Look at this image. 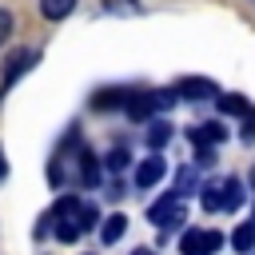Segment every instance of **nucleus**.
Returning a JSON list of instances; mask_svg holds the SVG:
<instances>
[{
	"mask_svg": "<svg viewBox=\"0 0 255 255\" xmlns=\"http://www.w3.org/2000/svg\"><path fill=\"white\" fill-rule=\"evenodd\" d=\"M52 223H56V239L72 243V239H80L84 231L96 227V207L84 203V199H76V195H64L56 203V211H52Z\"/></svg>",
	"mask_w": 255,
	"mask_h": 255,
	"instance_id": "obj_1",
	"label": "nucleus"
},
{
	"mask_svg": "<svg viewBox=\"0 0 255 255\" xmlns=\"http://www.w3.org/2000/svg\"><path fill=\"white\" fill-rule=\"evenodd\" d=\"M243 183L235 175H219V179H207L199 187V203L203 211H239L243 207Z\"/></svg>",
	"mask_w": 255,
	"mask_h": 255,
	"instance_id": "obj_2",
	"label": "nucleus"
},
{
	"mask_svg": "<svg viewBox=\"0 0 255 255\" xmlns=\"http://www.w3.org/2000/svg\"><path fill=\"white\" fill-rule=\"evenodd\" d=\"M219 247H223V235L219 231H203V227H191L179 239V255H215Z\"/></svg>",
	"mask_w": 255,
	"mask_h": 255,
	"instance_id": "obj_3",
	"label": "nucleus"
},
{
	"mask_svg": "<svg viewBox=\"0 0 255 255\" xmlns=\"http://www.w3.org/2000/svg\"><path fill=\"white\" fill-rule=\"evenodd\" d=\"M147 219H151L155 227H175V223H183V219H187V215H183V199H179L175 191H167L159 203L147 207Z\"/></svg>",
	"mask_w": 255,
	"mask_h": 255,
	"instance_id": "obj_4",
	"label": "nucleus"
},
{
	"mask_svg": "<svg viewBox=\"0 0 255 255\" xmlns=\"http://www.w3.org/2000/svg\"><path fill=\"white\" fill-rule=\"evenodd\" d=\"M175 92H179L183 100H207V96H219V88H215L211 80H203V76H187V80H179Z\"/></svg>",
	"mask_w": 255,
	"mask_h": 255,
	"instance_id": "obj_5",
	"label": "nucleus"
},
{
	"mask_svg": "<svg viewBox=\"0 0 255 255\" xmlns=\"http://www.w3.org/2000/svg\"><path fill=\"white\" fill-rule=\"evenodd\" d=\"M163 171H167L163 155H147V159L135 167V187H155V183L163 179Z\"/></svg>",
	"mask_w": 255,
	"mask_h": 255,
	"instance_id": "obj_6",
	"label": "nucleus"
},
{
	"mask_svg": "<svg viewBox=\"0 0 255 255\" xmlns=\"http://www.w3.org/2000/svg\"><path fill=\"white\" fill-rule=\"evenodd\" d=\"M187 135H191L195 143H219V139H227V128H223L219 120H211V124H195V128H187Z\"/></svg>",
	"mask_w": 255,
	"mask_h": 255,
	"instance_id": "obj_7",
	"label": "nucleus"
},
{
	"mask_svg": "<svg viewBox=\"0 0 255 255\" xmlns=\"http://www.w3.org/2000/svg\"><path fill=\"white\" fill-rule=\"evenodd\" d=\"M231 247H235V251H255V219L235 227V235H231Z\"/></svg>",
	"mask_w": 255,
	"mask_h": 255,
	"instance_id": "obj_8",
	"label": "nucleus"
},
{
	"mask_svg": "<svg viewBox=\"0 0 255 255\" xmlns=\"http://www.w3.org/2000/svg\"><path fill=\"white\" fill-rule=\"evenodd\" d=\"M191 191H199V179H195V167H179V171H175V195L183 199V195H191Z\"/></svg>",
	"mask_w": 255,
	"mask_h": 255,
	"instance_id": "obj_9",
	"label": "nucleus"
},
{
	"mask_svg": "<svg viewBox=\"0 0 255 255\" xmlns=\"http://www.w3.org/2000/svg\"><path fill=\"white\" fill-rule=\"evenodd\" d=\"M124 231H128V219H124V215H108L104 227H100V239H104V243H116Z\"/></svg>",
	"mask_w": 255,
	"mask_h": 255,
	"instance_id": "obj_10",
	"label": "nucleus"
},
{
	"mask_svg": "<svg viewBox=\"0 0 255 255\" xmlns=\"http://www.w3.org/2000/svg\"><path fill=\"white\" fill-rule=\"evenodd\" d=\"M128 100H131V92H120V88H112V92H100L92 104H96V108H128Z\"/></svg>",
	"mask_w": 255,
	"mask_h": 255,
	"instance_id": "obj_11",
	"label": "nucleus"
},
{
	"mask_svg": "<svg viewBox=\"0 0 255 255\" xmlns=\"http://www.w3.org/2000/svg\"><path fill=\"white\" fill-rule=\"evenodd\" d=\"M167 139H171V124H167V120H151V124H147V143H151V147H163Z\"/></svg>",
	"mask_w": 255,
	"mask_h": 255,
	"instance_id": "obj_12",
	"label": "nucleus"
},
{
	"mask_svg": "<svg viewBox=\"0 0 255 255\" xmlns=\"http://www.w3.org/2000/svg\"><path fill=\"white\" fill-rule=\"evenodd\" d=\"M72 8H76V0H40V12H44L48 20H64Z\"/></svg>",
	"mask_w": 255,
	"mask_h": 255,
	"instance_id": "obj_13",
	"label": "nucleus"
},
{
	"mask_svg": "<svg viewBox=\"0 0 255 255\" xmlns=\"http://www.w3.org/2000/svg\"><path fill=\"white\" fill-rule=\"evenodd\" d=\"M24 68H32V52H16V56L8 60V76H4V88H8V84H12V80L24 72Z\"/></svg>",
	"mask_w": 255,
	"mask_h": 255,
	"instance_id": "obj_14",
	"label": "nucleus"
},
{
	"mask_svg": "<svg viewBox=\"0 0 255 255\" xmlns=\"http://www.w3.org/2000/svg\"><path fill=\"white\" fill-rule=\"evenodd\" d=\"M219 108H223L227 116H243V112H247L251 104H247L243 96H235V92H227V96H219Z\"/></svg>",
	"mask_w": 255,
	"mask_h": 255,
	"instance_id": "obj_15",
	"label": "nucleus"
},
{
	"mask_svg": "<svg viewBox=\"0 0 255 255\" xmlns=\"http://www.w3.org/2000/svg\"><path fill=\"white\" fill-rule=\"evenodd\" d=\"M195 163L211 167V163H215V147H211V143H195Z\"/></svg>",
	"mask_w": 255,
	"mask_h": 255,
	"instance_id": "obj_16",
	"label": "nucleus"
},
{
	"mask_svg": "<svg viewBox=\"0 0 255 255\" xmlns=\"http://www.w3.org/2000/svg\"><path fill=\"white\" fill-rule=\"evenodd\" d=\"M128 159H131V155H128L124 147H116V151H108V167H112V171H124V167H128Z\"/></svg>",
	"mask_w": 255,
	"mask_h": 255,
	"instance_id": "obj_17",
	"label": "nucleus"
},
{
	"mask_svg": "<svg viewBox=\"0 0 255 255\" xmlns=\"http://www.w3.org/2000/svg\"><path fill=\"white\" fill-rule=\"evenodd\" d=\"M243 135H247V139H255V108H247V112H243Z\"/></svg>",
	"mask_w": 255,
	"mask_h": 255,
	"instance_id": "obj_18",
	"label": "nucleus"
},
{
	"mask_svg": "<svg viewBox=\"0 0 255 255\" xmlns=\"http://www.w3.org/2000/svg\"><path fill=\"white\" fill-rule=\"evenodd\" d=\"M8 36H12V16H8L4 8H0V44H4Z\"/></svg>",
	"mask_w": 255,
	"mask_h": 255,
	"instance_id": "obj_19",
	"label": "nucleus"
},
{
	"mask_svg": "<svg viewBox=\"0 0 255 255\" xmlns=\"http://www.w3.org/2000/svg\"><path fill=\"white\" fill-rule=\"evenodd\" d=\"M131 255H155V251H151V247H135Z\"/></svg>",
	"mask_w": 255,
	"mask_h": 255,
	"instance_id": "obj_20",
	"label": "nucleus"
},
{
	"mask_svg": "<svg viewBox=\"0 0 255 255\" xmlns=\"http://www.w3.org/2000/svg\"><path fill=\"white\" fill-rule=\"evenodd\" d=\"M0 179H4V159H0Z\"/></svg>",
	"mask_w": 255,
	"mask_h": 255,
	"instance_id": "obj_21",
	"label": "nucleus"
},
{
	"mask_svg": "<svg viewBox=\"0 0 255 255\" xmlns=\"http://www.w3.org/2000/svg\"><path fill=\"white\" fill-rule=\"evenodd\" d=\"M251 183H255V171H251Z\"/></svg>",
	"mask_w": 255,
	"mask_h": 255,
	"instance_id": "obj_22",
	"label": "nucleus"
}]
</instances>
